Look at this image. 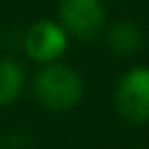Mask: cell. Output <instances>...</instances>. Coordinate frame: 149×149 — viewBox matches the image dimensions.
<instances>
[{"label":"cell","instance_id":"1","mask_svg":"<svg viewBox=\"0 0 149 149\" xmlns=\"http://www.w3.org/2000/svg\"><path fill=\"white\" fill-rule=\"evenodd\" d=\"M84 93L81 77L65 63H49L33 79L35 100L51 112H68L79 105Z\"/></svg>","mask_w":149,"mask_h":149},{"label":"cell","instance_id":"2","mask_svg":"<svg viewBox=\"0 0 149 149\" xmlns=\"http://www.w3.org/2000/svg\"><path fill=\"white\" fill-rule=\"evenodd\" d=\"M105 5L102 0H61L58 2V26L65 35L74 40L91 42L105 28Z\"/></svg>","mask_w":149,"mask_h":149},{"label":"cell","instance_id":"3","mask_svg":"<svg viewBox=\"0 0 149 149\" xmlns=\"http://www.w3.org/2000/svg\"><path fill=\"white\" fill-rule=\"evenodd\" d=\"M116 112L130 123L149 121V68H130L114 91Z\"/></svg>","mask_w":149,"mask_h":149},{"label":"cell","instance_id":"4","mask_svg":"<svg viewBox=\"0 0 149 149\" xmlns=\"http://www.w3.org/2000/svg\"><path fill=\"white\" fill-rule=\"evenodd\" d=\"M23 49L26 54L42 65L58 63V58L68 49V35L56 21H37L33 23L23 35Z\"/></svg>","mask_w":149,"mask_h":149},{"label":"cell","instance_id":"5","mask_svg":"<svg viewBox=\"0 0 149 149\" xmlns=\"http://www.w3.org/2000/svg\"><path fill=\"white\" fill-rule=\"evenodd\" d=\"M107 47L119 56H133L144 47V33L133 21H116L107 30Z\"/></svg>","mask_w":149,"mask_h":149},{"label":"cell","instance_id":"6","mask_svg":"<svg viewBox=\"0 0 149 149\" xmlns=\"http://www.w3.org/2000/svg\"><path fill=\"white\" fill-rule=\"evenodd\" d=\"M23 86H26L23 68L12 58L0 56V107L12 105L21 95Z\"/></svg>","mask_w":149,"mask_h":149}]
</instances>
